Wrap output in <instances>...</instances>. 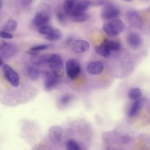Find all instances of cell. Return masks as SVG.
Segmentation results:
<instances>
[{"instance_id":"6da1fadb","label":"cell","mask_w":150,"mask_h":150,"mask_svg":"<svg viewBox=\"0 0 150 150\" xmlns=\"http://www.w3.org/2000/svg\"><path fill=\"white\" fill-rule=\"evenodd\" d=\"M46 63L48 64L52 73L57 77L64 75V64L61 56L59 54H46Z\"/></svg>"},{"instance_id":"7a4b0ae2","label":"cell","mask_w":150,"mask_h":150,"mask_svg":"<svg viewBox=\"0 0 150 150\" xmlns=\"http://www.w3.org/2000/svg\"><path fill=\"white\" fill-rule=\"evenodd\" d=\"M125 29V25L124 22L117 19L111 20L110 22L105 23L103 29L104 32L111 37L116 36L122 33Z\"/></svg>"},{"instance_id":"3957f363","label":"cell","mask_w":150,"mask_h":150,"mask_svg":"<svg viewBox=\"0 0 150 150\" xmlns=\"http://www.w3.org/2000/svg\"><path fill=\"white\" fill-rule=\"evenodd\" d=\"M120 15V11L118 8L110 2L104 5L101 12V18L106 21L117 19Z\"/></svg>"},{"instance_id":"277c9868","label":"cell","mask_w":150,"mask_h":150,"mask_svg":"<svg viewBox=\"0 0 150 150\" xmlns=\"http://www.w3.org/2000/svg\"><path fill=\"white\" fill-rule=\"evenodd\" d=\"M66 71L67 76L71 80L78 77L81 73V67L79 61L74 59H69L66 63Z\"/></svg>"},{"instance_id":"5b68a950","label":"cell","mask_w":150,"mask_h":150,"mask_svg":"<svg viewBox=\"0 0 150 150\" xmlns=\"http://www.w3.org/2000/svg\"><path fill=\"white\" fill-rule=\"evenodd\" d=\"M4 76L9 83L13 87H18L19 84V76L10 66L7 64L2 65Z\"/></svg>"},{"instance_id":"8992f818","label":"cell","mask_w":150,"mask_h":150,"mask_svg":"<svg viewBox=\"0 0 150 150\" xmlns=\"http://www.w3.org/2000/svg\"><path fill=\"white\" fill-rule=\"evenodd\" d=\"M42 76L43 79V87L46 91H51L59 83V77L54 75L52 71H44L42 72Z\"/></svg>"},{"instance_id":"52a82bcc","label":"cell","mask_w":150,"mask_h":150,"mask_svg":"<svg viewBox=\"0 0 150 150\" xmlns=\"http://www.w3.org/2000/svg\"><path fill=\"white\" fill-rule=\"evenodd\" d=\"M63 129L61 127L58 125L52 126L48 132V136L50 141L53 144L59 143L62 138Z\"/></svg>"},{"instance_id":"ba28073f","label":"cell","mask_w":150,"mask_h":150,"mask_svg":"<svg viewBox=\"0 0 150 150\" xmlns=\"http://www.w3.org/2000/svg\"><path fill=\"white\" fill-rule=\"evenodd\" d=\"M17 52V49L12 44L2 42L0 45V53L1 56L6 59L12 57Z\"/></svg>"},{"instance_id":"9c48e42d","label":"cell","mask_w":150,"mask_h":150,"mask_svg":"<svg viewBox=\"0 0 150 150\" xmlns=\"http://www.w3.org/2000/svg\"><path fill=\"white\" fill-rule=\"evenodd\" d=\"M50 17L49 13L45 11H42L37 13L33 20V24L35 27L40 28L46 25L49 21Z\"/></svg>"},{"instance_id":"30bf717a","label":"cell","mask_w":150,"mask_h":150,"mask_svg":"<svg viewBox=\"0 0 150 150\" xmlns=\"http://www.w3.org/2000/svg\"><path fill=\"white\" fill-rule=\"evenodd\" d=\"M90 47V43L84 40L78 39L73 41L71 49L76 53H81L87 50Z\"/></svg>"},{"instance_id":"8fae6325","label":"cell","mask_w":150,"mask_h":150,"mask_svg":"<svg viewBox=\"0 0 150 150\" xmlns=\"http://www.w3.org/2000/svg\"><path fill=\"white\" fill-rule=\"evenodd\" d=\"M104 69V65L100 61H94L90 63L87 66V71L91 74H99Z\"/></svg>"},{"instance_id":"7c38bea8","label":"cell","mask_w":150,"mask_h":150,"mask_svg":"<svg viewBox=\"0 0 150 150\" xmlns=\"http://www.w3.org/2000/svg\"><path fill=\"white\" fill-rule=\"evenodd\" d=\"M127 18L128 22L134 26H140L141 25V19L137 12L135 11H129L127 12Z\"/></svg>"},{"instance_id":"4fadbf2b","label":"cell","mask_w":150,"mask_h":150,"mask_svg":"<svg viewBox=\"0 0 150 150\" xmlns=\"http://www.w3.org/2000/svg\"><path fill=\"white\" fill-rule=\"evenodd\" d=\"M127 42L132 48H138L141 44V39L136 33H131L127 36Z\"/></svg>"},{"instance_id":"5bb4252c","label":"cell","mask_w":150,"mask_h":150,"mask_svg":"<svg viewBox=\"0 0 150 150\" xmlns=\"http://www.w3.org/2000/svg\"><path fill=\"white\" fill-rule=\"evenodd\" d=\"M91 5V1L90 0H81L77 2H76L74 11L73 13L74 12H84L86 11L89 7Z\"/></svg>"},{"instance_id":"9a60e30c","label":"cell","mask_w":150,"mask_h":150,"mask_svg":"<svg viewBox=\"0 0 150 150\" xmlns=\"http://www.w3.org/2000/svg\"><path fill=\"white\" fill-rule=\"evenodd\" d=\"M76 4V0H65L64 1L63 4V11L67 16H69L73 13Z\"/></svg>"},{"instance_id":"2e32d148","label":"cell","mask_w":150,"mask_h":150,"mask_svg":"<svg viewBox=\"0 0 150 150\" xmlns=\"http://www.w3.org/2000/svg\"><path fill=\"white\" fill-rule=\"evenodd\" d=\"M69 18L75 22H84L88 20L90 16L84 12H74L70 15Z\"/></svg>"},{"instance_id":"e0dca14e","label":"cell","mask_w":150,"mask_h":150,"mask_svg":"<svg viewBox=\"0 0 150 150\" xmlns=\"http://www.w3.org/2000/svg\"><path fill=\"white\" fill-rule=\"evenodd\" d=\"M46 54L32 55V56L30 57V61L34 66H41L45 63H46Z\"/></svg>"},{"instance_id":"ac0fdd59","label":"cell","mask_w":150,"mask_h":150,"mask_svg":"<svg viewBox=\"0 0 150 150\" xmlns=\"http://www.w3.org/2000/svg\"><path fill=\"white\" fill-rule=\"evenodd\" d=\"M62 37V32L59 29H53L52 32L45 36V38L49 41H57Z\"/></svg>"},{"instance_id":"d6986e66","label":"cell","mask_w":150,"mask_h":150,"mask_svg":"<svg viewBox=\"0 0 150 150\" xmlns=\"http://www.w3.org/2000/svg\"><path fill=\"white\" fill-rule=\"evenodd\" d=\"M26 71L29 78L33 80H37L40 76V72L35 66H28L26 67Z\"/></svg>"},{"instance_id":"ffe728a7","label":"cell","mask_w":150,"mask_h":150,"mask_svg":"<svg viewBox=\"0 0 150 150\" xmlns=\"http://www.w3.org/2000/svg\"><path fill=\"white\" fill-rule=\"evenodd\" d=\"M95 51L99 55L105 57L109 56L110 54V50L103 43L96 46L95 47Z\"/></svg>"},{"instance_id":"44dd1931","label":"cell","mask_w":150,"mask_h":150,"mask_svg":"<svg viewBox=\"0 0 150 150\" xmlns=\"http://www.w3.org/2000/svg\"><path fill=\"white\" fill-rule=\"evenodd\" d=\"M17 25L18 23L16 21L12 19H8L2 26V30L8 32H12L16 29Z\"/></svg>"},{"instance_id":"7402d4cb","label":"cell","mask_w":150,"mask_h":150,"mask_svg":"<svg viewBox=\"0 0 150 150\" xmlns=\"http://www.w3.org/2000/svg\"><path fill=\"white\" fill-rule=\"evenodd\" d=\"M105 46H106L110 50L113 51L118 50L121 48L120 44L115 40H111L109 39H104L102 43Z\"/></svg>"},{"instance_id":"603a6c76","label":"cell","mask_w":150,"mask_h":150,"mask_svg":"<svg viewBox=\"0 0 150 150\" xmlns=\"http://www.w3.org/2000/svg\"><path fill=\"white\" fill-rule=\"evenodd\" d=\"M49 45H46V44L37 45L30 48L28 51H26V53L30 55L39 54L40 53V51L43 50L47 49V47H49Z\"/></svg>"},{"instance_id":"cb8c5ba5","label":"cell","mask_w":150,"mask_h":150,"mask_svg":"<svg viewBox=\"0 0 150 150\" xmlns=\"http://www.w3.org/2000/svg\"><path fill=\"white\" fill-rule=\"evenodd\" d=\"M140 107H141L140 100H139V99L135 100V101L132 103V104L129 110L128 115L131 117L135 116L138 113V111L140 109Z\"/></svg>"},{"instance_id":"d4e9b609","label":"cell","mask_w":150,"mask_h":150,"mask_svg":"<svg viewBox=\"0 0 150 150\" xmlns=\"http://www.w3.org/2000/svg\"><path fill=\"white\" fill-rule=\"evenodd\" d=\"M142 95V93L141 91L139 88H131L128 94V97L133 100H138L139 99Z\"/></svg>"},{"instance_id":"484cf974","label":"cell","mask_w":150,"mask_h":150,"mask_svg":"<svg viewBox=\"0 0 150 150\" xmlns=\"http://www.w3.org/2000/svg\"><path fill=\"white\" fill-rule=\"evenodd\" d=\"M66 148L68 150H79L80 149V146L78 143L73 140V139H69L66 142Z\"/></svg>"},{"instance_id":"4316f807","label":"cell","mask_w":150,"mask_h":150,"mask_svg":"<svg viewBox=\"0 0 150 150\" xmlns=\"http://www.w3.org/2000/svg\"><path fill=\"white\" fill-rule=\"evenodd\" d=\"M53 29V28L51 26L46 25H45L39 28V30H38V32L39 34L45 36V35L49 34Z\"/></svg>"},{"instance_id":"83f0119b","label":"cell","mask_w":150,"mask_h":150,"mask_svg":"<svg viewBox=\"0 0 150 150\" xmlns=\"http://www.w3.org/2000/svg\"><path fill=\"white\" fill-rule=\"evenodd\" d=\"M72 99V97L70 94H65L62 96L59 99V103L62 105H66L68 104L71 100Z\"/></svg>"},{"instance_id":"f1b7e54d","label":"cell","mask_w":150,"mask_h":150,"mask_svg":"<svg viewBox=\"0 0 150 150\" xmlns=\"http://www.w3.org/2000/svg\"><path fill=\"white\" fill-rule=\"evenodd\" d=\"M66 14L63 11H58L56 14V17L57 21L60 22L61 23H65L66 21Z\"/></svg>"},{"instance_id":"f546056e","label":"cell","mask_w":150,"mask_h":150,"mask_svg":"<svg viewBox=\"0 0 150 150\" xmlns=\"http://www.w3.org/2000/svg\"><path fill=\"white\" fill-rule=\"evenodd\" d=\"M0 37L5 39H11L13 38V36L9 32L2 30L0 31Z\"/></svg>"},{"instance_id":"4dcf8cb0","label":"cell","mask_w":150,"mask_h":150,"mask_svg":"<svg viewBox=\"0 0 150 150\" xmlns=\"http://www.w3.org/2000/svg\"><path fill=\"white\" fill-rule=\"evenodd\" d=\"M91 5H93L94 6H103L107 5L109 2L107 0H94L93 2L91 1Z\"/></svg>"},{"instance_id":"1f68e13d","label":"cell","mask_w":150,"mask_h":150,"mask_svg":"<svg viewBox=\"0 0 150 150\" xmlns=\"http://www.w3.org/2000/svg\"><path fill=\"white\" fill-rule=\"evenodd\" d=\"M32 1V0H23V4L24 5H28L30 4V3H31V2Z\"/></svg>"},{"instance_id":"d6a6232c","label":"cell","mask_w":150,"mask_h":150,"mask_svg":"<svg viewBox=\"0 0 150 150\" xmlns=\"http://www.w3.org/2000/svg\"><path fill=\"white\" fill-rule=\"evenodd\" d=\"M3 64H4V63H3L2 59V58H1V56H0V66H1Z\"/></svg>"},{"instance_id":"836d02e7","label":"cell","mask_w":150,"mask_h":150,"mask_svg":"<svg viewBox=\"0 0 150 150\" xmlns=\"http://www.w3.org/2000/svg\"><path fill=\"white\" fill-rule=\"evenodd\" d=\"M122 1H127V2H130V1H132V0H122Z\"/></svg>"}]
</instances>
